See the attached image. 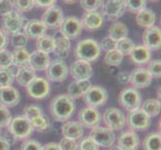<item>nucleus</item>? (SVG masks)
Masks as SVG:
<instances>
[{
	"label": "nucleus",
	"instance_id": "1",
	"mask_svg": "<svg viewBox=\"0 0 161 150\" xmlns=\"http://www.w3.org/2000/svg\"><path fill=\"white\" fill-rule=\"evenodd\" d=\"M75 102L67 94L55 96L50 103V113L52 117L60 122L67 121L75 111Z\"/></svg>",
	"mask_w": 161,
	"mask_h": 150
},
{
	"label": "nucleus",
	"instance_id": "2",
	"mask_svg": "<svg viewBox=\"0 0 161 150\" xmlns=\"http://www.w3.org/2000/svg\"><path fill=\"white\" fill-rule=\"evenodd\" d=\"M8 132L16 140L27 139L34 131L31 125V122L24 115H18L12 117L9 125L7 126Z\"/></svg>",
	"mask_w": 161,
	"mask_h": 150
},
{
	"label": "nucleus",
	"instance_id": "3",
	"mask_svg": "<svg viewBox=\"0 0 161 150\" xmlns=\"http://www.w3.org/2000/svg\"><path fill=\"white\" fill-rule=\"evenodd\" d=\"M101 49L99 43L94 39H83L77 43L75 49V56L77 59H81L92 62L100 56Z\"/></svg>",
	"mask_w": 161,
	"mask_h": 150
},
{
	"label": "nucleus",
	"instance_id": "4",
	"mask_svg": "<svg viewBox=\"0 0 161 150\" xmlns=\"http://www.w3.org/2000/svg\"><path fill=\"white\" fill-rule=\"evenodd\" d=\"M119 104L128 112L140 109L142 103V97L140 92L133 87L125 88L119 93L118 96Z\"/></svg>",
	"mask_w": 161,
	"mask_h": 150
},
{
	"label": "nucleus",
	"instance_id": "5",
	"mask_svg": "<svg viewBox=\"0 0 161 150\" xmlns=\"http://www.w3.org/2000/svg\"><path fill=\"white\" fill-rule=\"evenodd\" d=\"M27 19L25 16L17 12L16 10H12L7 15L3 16L2 18V30L7 35H14L21 32L26 23Z\"/></svg>",
	"mask_w": 161,
	"mask_h": 150
},
{
	"label": "nucleus",
	"instance_id": "6",
	"mask_svg": "<svg viewBox=\"0 0 161 150\" xmlns=\"http://www.w3.org/2000/svg\"><path fill=\"white\" fill-rule=\"evenodd\" d=\"M100 8L103 17L111 21L118 20L126 11L123 0H102Z\"/></svg>",
	"mask_w": 161,
	"mask_h": 150
},
{
	"label": "nucleus",
	"instance_id": "7",
	"mask_svg": "<svg viewBox=\"0 0 161 150\" xmlns=\"http://www.w3.org/2000/svg\"><path fill=\"white\" fill-rule=\"evenodd\" d=\"M83 99H84V102L86 103L87 106L97 108L99 106H102V105L107 102L108 92L102 86L92 85L89 88V90L84 94Z\"/></svg>",
	"mask_w": 161,
	"mask_h": 150
},
{
	"label": "nucleus",
	"instance_id": "8",
	"mask_svg": "<svg viewBox=\"0 0 161 150\" xmlns=\"http://www.w3.org/2000/svg\"><path fill=\"white\" fill-rule=\"evenodd\" d=\"M47 80L53 82H62L69 74V67L64 62V60L55 59L51 61L50 64L45 70Z\"/></svg>",
	"mask_w": 161,
	"mask_h": 150
},
{
	"label": "nucleus",
	"instance_id": "9",
	"mask_svg": "<svg viewBox=\"0 0 161 150\" xmlns=\"http://www.w3.org/2000/svg\"><path fill=\"white\" fill-rule=\"evenodd\" d=\"M103 122L107 128L114 130H121L126 124V117L121 110L115 107H110L103 113Z\"/></svg>",
	"mask_w": 161,
	"mask_h": 150
},
{
	"label": "nucleus",
	"instance_id": "10",
	"mask_svg": "<svg viewBox=\"0 0 161 150\" xmlns=\"http://www.w3.org/2000/svg\"><path fill=\"white\" fill-rule=\"evenodd\" d=\"M26 91L28 95L34 99H42L49 95L50 84L44 77L36 76L28 85L26 86Z\"/></svg>",
	"mask_w": 161,
	"mask_h": 150
},
{
	"label": "nucleus",
	"instance_id": "11",
	"mask_svg": "<svg viewBox=\"0 0 161 150\" xmlns=\"http://www.w3.org/2000/svg\"><path fill=\"white\" fill-rule=\"evenodd\" d=\"M82 29L83 27L79 18L76 16H68L64 18L62 24L59 27V32L69 40H73L81 34Z\"/></svg>",
	"mask_w": 161,
	"mask_h": 150
},
{
	"label": "nucleus",
	"instance_id": "12",
	"mask_svg": "<svg viewBox=\"0 0 161 150\" xmlns=\"http://www.w3.org/2000/svg\"><path fill=\"white\" fill-rule=\"evenodd\" d=\"M89 137L98 146H102V147L109 148L115 142L114 132L111 129L107 128V127H101V126L94 127L90 131Z\"/></svg>",
	"mask_w": 161,
	"mask_h": 150
},
{
	"label": "nucleus",
	"instance_id": "13",
	"mask_svg": "<svg viewBox=\"0 0 161 150\" xmlns=\"http://www.w3.org/2000/svg\"><path fill=\"white\" fill-rule=\"evenodd\" d=\"M126 122L132 131H143L149 128L151 124V118L148 117L141 109H138L129 113L126 118Z\"/></svg>",
	"mask_w": 161,
	"mask_h": 150
},
{
	"label": "nucleus",
	"instance_id": "14",
	"mask_svg": "<svg viewBox=\"0 0 161 150\" xmlns=\"http://www.w3.org/2000/svg\"><path fill=\"white\" fill-rule=\"evenodd\" d=\"M64 18L65 17L62 9L54 5L44 11L41 21L47 27V29H56L61 26Z\"/></svg>",
	"mask_w": 161,
	"mask_h": 150
},
{
	"label": "nucleus",
	"instance_id": "15",
	"mask_svg": "<svg viewBox=\"0 0 161 150\" xmlns=\"http://www.w3.org/2000/svg\"><path fill=\"white\" fill-rule=\"evenodd\" d=\"M78 118H79L80 124L83 127L92 129L94 127L99 126V124H100L101 114L96 108L86 106V107H83L79 111Z\"/></svg>",
	"mask_w": 161,
	"mask_h": 150
},
{
	"label": "nucleus",
	"instance_id": "16",
	"mask_svg": "<svg viewBox=\"0 0 161 150\" xmlns=\"http://www.w3.org/2000/svg\"><path fill=\"white\" fill-rule=\"evenodd\" d=\"M69 72L74 80H89L93 75V69L90 62L76 59L71 64Z\"/></svg>",
	"mask_w": 161,
	"mask_h": 150
},
{
	"label": "nucleus",
	"instance_id": "17",
	"mask_svg": "<svg viewBox=\"0 0 161 150\" xmlns=\"http://www.w3.org/2000/svg\"><path fill=\"white\" fill-rule=\"evenodd\" d=\"M153 77L149 73L147 68L138 67L133 69L129 73V82L133 88L139 89V88H146L151 84Z\"/></svg>",
	"mask_w": 161,
	"mask_h": 150
},
{
	"label": "nucleus",
	"instance_id": "18",
	"mask_svg": "<svg viewBox=\"0 0 161 150\" xmlns=\"http://www.w3.org/2000/svg\"><path fill=\"white\" fill-rule=\"evenodd\" d=\"M142 41L149 50H158L161 46V30L158 26H152L146 28L142 34Z\"/></svg>",
	"mask_w": 161,
	"mask_h": 150
},
{
	"label": "nucleus",
	"instance_id": "19",
	"mask_svg": "<svg viewBox=\"0 0 161 150\" xmlns=\"http://www.w3.org/2000/svg\"><path fill=\"white\" fill-rule=\"evenodd\" d=\"M80 21L82 27L87 31H95L101 28L104 23V17L99 11H90L83 14Z\"/></svg>",
	"mask_w": 161,
	"mask_h": 150
},
{
	"label": "nucleus",
	"instance_id": "20",
	"mask_svg": "<svg viewBox=\"0 0 161 150\" xmlns=\"http://www.w3.org/2000/svg\"><path fill=\"white\" fill-rule=\"evenodd\" d=\"M23 31L28 39H38L39 37L46 34L47 27L44 25L41 19H30L26 21Z\"/></svg>",
	"mask_w": 161,
	"mask_h": 150
},
{
	"label": "nucleus",
	"instance_id": "21",
	"mask_svg": "<svg viewBox=\"0 0 161 150\" xmlns=\"http://www.w3.org/2000/svg\"><path fill=\"white\" fill-rule=\"evenodd\" d=\"M21 100L20 92L13 86L0 88V105L5 107H14Z\"/></svg>",
	"mask_w": 161,
	"mask_h": 150
},
{
	"label": "nucleus",
	"instance_id": "22",
	"mask_svg": "<svg viewBox=\"0 0 161 150\" xmlns=\"http://www.w3.org/2000/svg\"><path fill=\"white\" fill-rule=\"evenodd\" d=\"M51 62L50 56L48 53L42 52L40 50H35L30 53L28 65L35 71H44L46 70Z\"/></svg>",
	"mask_w": 161,
	"mask_h": 150
},
{
	"label": "nucleus",
	"instance_id": "23",
	"mask_svg": "<svg viewBox=\"0 0 161 150\" xmlns=\"http://www.w3.org/2000/svg\"><path fill=\"white\" fill-rule=\"evenodd\" d=\"M139 144V137L135 131L126 130L117 138V145L121 150H135Z\"/></svg>",
	"mask_w": 161,
	"mask_h": 150
},
{
	"label": "nucleus",
	"instance_id": "24",
	"mask_svg": "<svg viewBox=\"0 0 161 150\" xmlns=\"http://www.w3.org/2000/svg\"><path fill=\"white\" fill-rule=\"evenodd\" d=\"M61 131L64 137L72 140H79L83 136L84 129L79 121H67L61 127Z\"/></svg>",
	"mask_w": 161,
	"mask_h": 150
},
{
	"label": "nucleus",
	"instance_id": "25",
	"mask_svg": "<svg viewBox=\"0 0 161 150\" xmlns=\"http://www.w3.org/2000/svg\"><path fill=\"white\" fill-rule=\"evenodd\" d=\"M92 86L89 80H74L68 86L67 95L72 99H78L84 96V94Z\"/></svg>",
	"mask_w": 161,
	"mask_h": 150
},
{
	"label": "nucleus",
	"instance_id": "26",
	"mask_svg": "<svg viewBox=\"0 0 161 150\" xmlns=\"http://www.w3.org/2000/svg\"><path fill=\"white\" fill-rule=\"evenodd\" d=\"M131 61L137 65L148 64L151 60V51L144 45H135L129 54Z\"/></svg>",
	"mask_w": 161,
	"mask_h": 150
},
{
	"label": "nucleus",
	"instance_id": "27",
	"mask_svg": "<svg viewBox=\"0 0 161 150\" xmlns=\"http://www.w3.org/2000/svg\"><path fill=\"white\" fill-rule=\"evenodd\" d=\"M135 20L138 26L142 28H149L155 24L156 21V14L150 8H144L140 11H138L135 16Z\"/></svg>",
	"mask_w": 161,
	"mask_h": 150
},
{
	"label": "nucleus",
	"instance_id": "28",
	"mask_svg": "<svg viewBox=\"0 0 161 150\" xmlns=\"http://www.w3.org/2000/svg\"><path fill=\"white\" fill-rule=\"evenodd\" d=\"M55 39V48L53 53L58 57V59L64 60L68 57L70 50V40L63 35L54 37Z\"/></svg>",
	"mask_w": 161,
	"mask_h": 150
},
{
	"label": "nucleus",
	"instance_id": "29",
	"mask_svg": "<svg viewBox=\"0 0 161 150\" xmlns=\"http://www.w3.org/2000/svg\"><path fill=\"white\" fill-rule=\"evenodd\" d=\"M36 77V71L31 68L29 65L23 66L17 69L15 74V79L20 86L26 87Z\"/></svg>",
	"mask_w": 161,
	"mask_h": 150
},
{
	"label": "nucleus",
	"instance_id": "30",
	"mask_svg": "<svg viewBox=\"0 0 161 150\" xmlns=\"http://www.w3.org/2000/svg\"><path fill=\"white\" fill-rule=\"evenodd\" d=\"M12 53V65L15 67L20 68L23 66L28 65L29 62V57L30 53L26 47H21V48H14Z\"/></svg>",
	"mask_w": 161,
	"mask_h": 150
},
{
	"label": "nucleus",
	"instance_id": "31",
	"mask_svg": "<svg viewBox=\"0 0 161 150\" xmlns=\"http://www.w3.org/2000/svg\"><path fill=\"white\" fill-rule=\"evenodd\" d=\"M128 36V28L127 26L122 23V22H114L111 24L108 30V37L114 41H118L122 38H125Z\"/></svg>",
	"mask_w": 161,
	"mask_h": 150
},
{
	"label": "nucleus",
	"instance_id": "32",
	"mask_svg": "<svg viewBox=\"0 0 161 150\" xmlns=\"http://www.w3.org/2000/svg\"><path fill=\"white\" fill-rule=\"evenodd\" d=\"M37 50H40L45 53H52L55 48V39L52 35L44 34L43 36L36 39Z\"/></svg>",
	"mask_w": 161,
	"mask_h": 150
},
{
	"label": "nucleus",
	"instance_id": "33",
	"mask_svg": "<svg viewBox=\"0 0 161 150\" xmlns=\"http://www.w3.org/2000/svg\"><path fill=\"white\" fill-rule=\"evenodd\" d=\"M141 110L145 113L148 117H155L160 112V101L158 99L149 98L145 100L143 103H141L140 106Z\"/></svg>",
	"mask_w": 161,
	"mask_h": 150
},
{
	"label": "nucleus",
	"instance_id": "34",
	"mask_svg": "<svg viewBox=\"0 0 161 150\" xmlns=\"http://www.w3.org/2000/svg\"><path fill=\"white\" fill-rule=\"evenodd\" d=\"M17 69L14 70L12 65L8 68H0V88L12 86Z\"/></svg>",
	"mask_w": 161,
	"mask_h": 150
},
{
	"label": "nucleus",
	"instance_id": "35",
	"mask_svg": "<svg viewBox=\"0 0 161 150\" xmlns=\"http://www.w3.org/2000/svg\"><path fill=\"white\" fill-rule=\"evenodd\" d=\"M160 133L153 132L144 138L142 146L144 150H161L160 146Z\"/></svg>",
	"mask_w": 161,
	"mask_h": 150
},
{
	"label": "nucleus",
	"instance_id": "36",
	"mask_svg": "<svg viewBox=\"0 0 161 150\" xmlns=\"http://www.w3.org/2000/svg\"><path fill=\"white\" fill-rule=\"evenodd\" d=\"M123 55H122L117 49H112L106 52L104 56V62L109 66H118L121 64L123 60Z\"/></svg>",
	"mask_w": 161,
	"mask_h": 150
},
{
	"label": "nucleus",
	"instance_id": "37",
	"mask_svg": "<svg viewBox=\"0 0 161 150\" xmlns=\"http://www.w3.org/2000/svg\"><path fill=\"white\" fill-rule=\"evenodd\" d=\"M134 46H135V44L133 42V40L128 37H125L118 41H116L115 49H117L118 51L124 56V55H129L130 52L132 51V49L134 48Z\"/></svg>",
	"mask_w": 161,
	"mask_h": 150
},
{
	"label": "nucleus",
	"instance_id": "38",
	"mask_svg": "<svg viewBox=\"0 0 161 150\" xmlns=\"http://www.w3.org/2000/svg\"><path fill=\"white\" fill-rule=\"evenodd\" d=\"M125 9L132 13H137L146 7V0H123Z\"/></svg>",
	"mask_w": 161,
	"mask_h": 150
},
{
	"label": "nucleus",
	"instance_id": "39",
	"mask_svg": "<svg viewBox=\"0 0 161 150\" xmlns=\"http://www.w3.org/2000/svg\"><path fill=\"white\" fill-rule=\"evenodd\" d=\"M13 4V8L19 13L28 12L34 7L33 0H11Z\"/></svg>",
	"mask_w": 161,
	"mask_h": 150
},
{
	"label": "nucleus",
	"instance_id": "40",
	"mask_svg": "<svg viewBox=\"0 0 161 150\" xmlns=\"http://www.w3.org/2000/svg\"><path fill=\"white\" fill-rule=\"evenodd\" d=\"M30 122H31V125L33 127V129L39 131V132L46 131L49 127V121L44 115L37 116V117L31 119Z\"/></svg>",
	"mask_w": 161,
	"mask_h": 150
},
{
	"label": "nucleus",
	"instance_id": "41",
	"mask_svg": "<svg viewBox=\"0 0 161 150\" xmlns=\"http://www.w3.org/2000/svg\"><path fill=\"white\" fill-rule=\"evenodd\" d=\"M10 43L14 48H21L25 47L28 43V38L24 33L19 32L17 34H14L10 38Z\"/></svg>",
	"mask_w": 161,
	"mask_h": 150
},
{
	"label": "nucleus",
	"instance_id": "42",
	"mask_svg": "<svg viewBox=\"0 0 161 150\" xmlns=\"http://www.w3.org/2000/svg\"><path fill=\"white\" fill-rule=\"evenodd\" d=\"M23 115L26 118H28L29 120L37 117V116L43 115L42 109L37 106V105H27L23 109Z\"/></svg>",
	"mask_w": 161,
	"mask_h": 150
},
{
	"label": "nucleus",
	"instance_id": "43",
	"mask_svg": "<svg viewBox=\"0 0 161 150\" xmlns=\"http://www.w3.org/2000/svg\"><path fill=\"white\" fill-rule=\"evenodd\" d=\"M12 65V53L4 48L0 50V68H8Z\"/></svg>",
	"mask_w": 161,
	"mask_h": 150
},
{
	"label": "nucleus",
	"instance_id": "44",
	"mask_svg": "<svg viewBox=\"0 0 161 150\" xmlns=\"http://www.w3.org/2000/svg\"><path fill=\"white\" fill-rule=\"evenodd\" d=\"M79 1L85 12H90V11H97L100 8L102 0H79Z\"/></svg>",
	"mask_w": 161,
	"mask_h": 150
},
{
	"label": "nucleus",
	"instance_id": "45",
	"mask_svg": "<svg viewBox=\"0 0 161 150\" xmlns=\"http://www.w3.org/2000/svg\"><path fill=\"white\" fill-rule=\"evenodd\" d=\"M11 119H12V115H11L8 108L3 106V105H0V128L7 127Z\"/></svg>",
	"mask_w": 161,
	"mask_h": 150
},
{
	"label": "nucleus",
	"instance_id": "46",
	"mask_svg": "<svg viewBox=\"0 0 161 150\" xmlns=\"http://www.w3.org/2000/svg\"><path fill=\"white\" fill-rule=\"evenodd\" d=\"M147 70L149 73L152 75V77L155 78H160L161 76V61L159 59H155L152 61H149Z\"/></svg>",
	"mask_w": 161,
	"mask_h": 150
},
{
	"label": "nucleus",
	"instance_id": "47",
	"mask_svg": "<svg viewBox=\"0 0 161 150\" xmlns=\"http://www.w3.org/2000/svg\"><path fill=\"white\" fill-rule=\"evenodd\" d=\"M77 149L79 150H98V145L90 137H85L78 143Z\"/></svg>",
	"mask_w": 161,
	"mask_h": 150
},
{
	"label": "nucleus",
	"instance_id": "48",
	"mask_svg": "<svg viewBox=\"0 0 161 150\" xmlns=\"http://www.w3.org/2000/svg\"><path fill=\"white\" fill-rule=\"evenodd\" d=\"M58 145L61 150H77L78 143H77L76 140H72L69 139V138L64 137L60 140Z\"/></svg>",
	"mask_w": 161,
	"mask_h": 150
},
{
	"label": "nucleus",
	"instance_id": "49",
	"mask_svg": "<svg viewBox=\"0 0 161 150\" xmlns=\"http://www.w3.org/2000/svg\"><path fill=\"white\" fill-rule=\"evenodd\" d=\"M20 150H42V145L35 139H26L21 144Z\"/></svg>",
	"mask_w": 161,
	"mask_h": 150
},
{
	"label": "nucleus",
	"instance_id": "50",
	"mask_svg": "<svg viewBox=\"0 0 161 150\" xmlns=\"http://www.w3.org/2000/svg\"><path fill=\"white\" fill-rule=\"evenodd\" d=\"M99 46H100V49L104 50V51H110V50L115 49L116 47V41H114L113 39H111L110 37L106 36L104 37L103 39L99 43Z\"/></svg>",
	"mask_w": 161,
	"mask_h": 150
},
{
	"label": "nucleus",
	"instance_id": "51",
	"mask_svg": "<svg viewBox=\"0 0 161 150\" xmlns=\"http://www.w3.org/2000/svg\"><path fill=\"white\" fill-rule=\"evenodd\" d=\"M13 10V4L11 0H1L0 1V15L5 16Z\"/></svg>",
	"mask_w": 161,
	"mask_h": 150
},
{
	"label": "nucleus",
	"instance_id": "52",
	"mask_svg": "<svg viewBox=\"0 0 161 150\" xmlns=\"http://www.w3.org/2000/svg\"><path fill=\"white\" fill-rule=\"evenodd\" d=\"M33 2H34V6L47 9L51 6H54L57 0H33Z\"/></svg>",
	"mask_w": 161,
	"mask_h": 150
},
{
	"label": "nucleus",
	"instance_id": "53",
	"mask_svg": "<svg viewBox=\"0 0 161 150\" xmlns=\"http://www.w3.org/2000/svg\"><path fill=\"white\" fill-rule=\"evenodd\" d=\"M8 43H9L8 35L2 30V28H0V50L6 48Z\"/></svg>",
	"mask_w": 161,
	"mask_h": 150
},
{
	"label": "nucleus",
	"instance_id": "54",
	"mask_svg": "<svg viewBox=\"0 0 161 150\" xmlns=\"http://www.w3.org/2000/svg\"><path fill=\"white\" fill-rule=\"evenodd\" d=\"M117 78H118V81L120 83H122V84H126V83L129 82V73L126 71L119 72Z\"/></svg>",
	"mask_w": 161,
	"mask_h": 150
},
{
	"label": "nucleus",
	"instance_id": "55",
	"mask_svg": "<svg viewBox=\"0 0 161 150\" xmlns=\"http://www.w3.org/2000/svg\"><path fill=\"white\" fill-rule=\"evenodd\" d=\"M0 150H10V144L4 136H0Z\"/></svg>",
	"mask_w": 161,
	"mask_h": 150
},
{
	"label": "nucleus",
	"instance_id": "56",
	"mask_svg": "<svg viewBox=\"0 0 161 150\" xmlns=\"http://www.w3.org/2000/svg\"><path fill=\"white\" fill-rule=\"evenodd\" d=\"M42 150H61V149L57 143L51 142V143H47L45 145H43Z\"/></svg>",
	"mask_w": 161,
	"mask_h": 150
},
{
	"label": "nucleus",
	"instance_id": "57",
	"mask_svg": "<svg viewBox=\"0 0 161 150\" xmlns=\"http://www.w3.org/2000/svg\"><path fill=\"white\" fill-rule=\"evenodd\" d=\"M65 4H75L76 2H78L79 0H62Z\"/></svg>",
	"mask_w": 161,
	"mask_h": 150
},
{
	"label": "nucleus",
	"instance_id": "58",
	"mask_svg": "<svg viewBox=\"0 0 161 150\" xmlns=\"http://www.w3.org/2000/svg\"><path fill=\"white\" fill-rule=\"evenodd\" d=\"M108 150H121L120 147L118 145H112V146H110Z\"/></svg>",
	"mask_w": 161,
	"mask_h": 150
},
{
	"label": "nucleus",
	"instance_id": "59",
	"mask_svg": "<svg viewBox=\"0 0 161 150\" xmlns=\"http://www.w3.org/2000/svg\"><path fill=\"white\" fill-rule=\"evenodd\" d=\"M1 134H2V128H0V136H1Z\"/></svg>",
	"mask_w": 161,
	"mask_h": 150
},
{
	"label": "nucleus",
	"instance_id": "60",
	"mask_svg": "<svg viewBox=\"0 0 161 150\" xmlns=\"http://www.w3.org/2000/svg\"><path fill=\"white\" fill-rule=\"evenodd\" d=\"M149 1H152V2H155V1H159V0H149Z\"/></svg>",
	"mask_w": 161,
	"mask_h": 150
},
{
	"label": "nucleus",
	"instance_id": "61",
	"mask_svg": "<svg viewBox=\"0 0 161 150\" xmlns=\"http://www.w3.org/2000/svg\"><path fill=\"white\" fill-rule=\"evenodd\" d=\"M0 1H1V0H0Z\"/></svg>",
	"mask_w": 161,
	"mask_h": 150
}]
</instances>
